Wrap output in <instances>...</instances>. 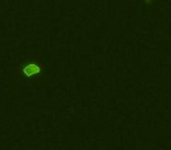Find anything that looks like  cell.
<instances>
[{
    "instance_id": "cell-1",
    "label": "cell",
    "mask_w": 171,
    "mask_h": 150,
    "mask_svg": "<svg viewBox=\"0 0 171 150\" xmlns=\"http://www.w3.org/2000/svg\"><path fill=\"white\" fill-rule=\"evenodd\" d=\"M24 72L26 73V75L33 76L34 74H36L38 72H40V68H39V66H36V65H28V66L24 69Z\"/></svg>"
}]
</instances>
